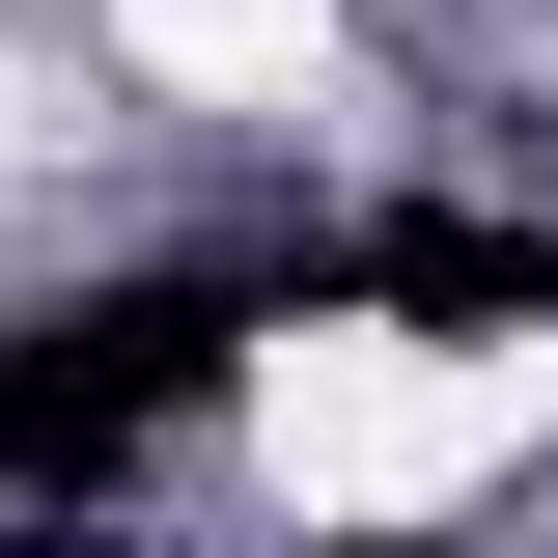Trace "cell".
I'll return each instance as SVG.
<instances>
[{
    "instance_id": "cell-2",
    "label": "cell",
    "mask_w": 558,
    "mask_h": 558,
    "mask_svg": "<svg viewBox=\"0 0 558 558\" xmlns=\"http://www.w3.org/2000/svg\"><path fill=\"white\" fill-rule=\"evenodd\" d=\"M112 57L168 84V112H307V84H336V0H112Z\"/></svg>"
},
{
    "instance_id": "cell-1",
    "label": "cell",
    "mask_w": 558,
    "mask_h": 558,
    "mask_svg": "<svg viewBox=\"0 0 558 558\" xmlns=\"http://www.w3.org/2000/svg\"><path fill=\"white\" fill-rule=\"evenodd\" d=\"M558 418V336H279L252 363V475L279 502H475Z\"/></svg>"
}]
</instances>
